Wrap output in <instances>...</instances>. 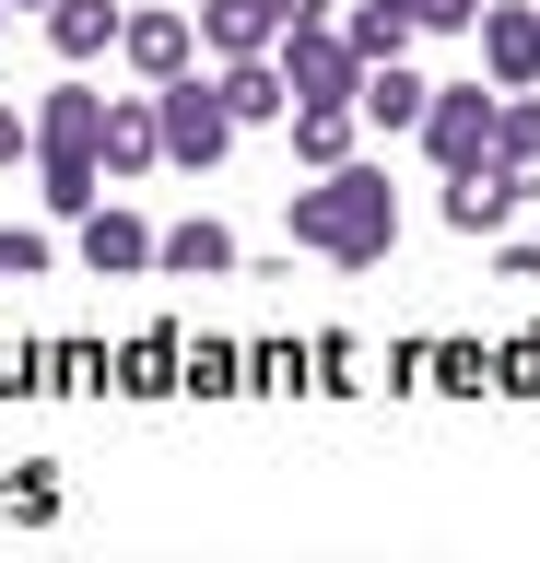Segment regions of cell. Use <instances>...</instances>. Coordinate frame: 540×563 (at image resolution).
I'll use <instances>...</instances> for the list:
<instances>
[{"instance_id":"6da1fadb","label":"cell","mask_w":540,"mask_h":563,"mask_svg":"<svg viewBox=\"0 0 540 563\" xmlns=\"http://www.w3.org/2000/svg\"><path fill=\"white\" fill-rule=\"evenodd\" d=\"M283 223H294V246L306 258H329V271H376L399 246V188H388V165H329V176H306L283 200Z\"/></svg>"},{"instance_id":"7a4b0ae2","label":"cell","mask_w":540,"mask_h":563,"mask_svg":"<svg viewBox=\"0 0 540 563\" xmlns=\"http://www.w3.org/2000/svg\"><path fill=\"white\" fill-rule=\"evenodd\" d=\"M36 165H47V211H95L107 200V95L59 82L36 106Z\"/></svg>"},{"instance_id":"3957f363","label":"cell","mask_w":540,"mask_h":563,"mask_svg":"<svg viewBox=\"0 0 540 563\" xmlns=\"http://www.w3.org/2000/svg\"><path fill=\"white\" fill-rule=\"evenodd\" d=\"M153 130H165V165H223V153H235V118H223L212 70H177V82H153Z\"/></svg>"},{"instance_id":"277c9868","label":"cell","mask_w":540,"mask_h":563,"mask_svg":"<svg viewBox=\"0 0 540 563\" xmlns=\"http://www.w3.org/2000/svg\"><path fill=\"white\" fill-rule=\"evenodd\" d=\"M411 141H423L447 176H459V165H482V153H494V82H434V95H423V118H411Z\"/></svg>"},{"instance_id":"5b68a950","label":"cell","mask_w":540,"mask_h":563,"mask_svg":"<svg viewBox=\"0 0 540 563\" xmlns=\"http://www.w3.org/2000/svg\"><path fill=\"white\" fill-rule=\"evenodd\" d=\"M271 59H283V95L294 106H318V95L353 106V82H364V59H353V35H341V24H283V35H271Z\"/></svg>"},{"instance_id":"8992f818","label":"cell","mask_w":540,"mask_h":563,"mask_svg":"<svg viewBox=\"0 0 540 563\" xmlns=\"http://www.w3.org/2000/svg\"><path fill=\"white\" fill-rule=\"evenodd\" d=\"M470 35H482V70H494V95L540 82V12H529V0H482V12H470Z\"/></svg>"},{"instance_id":"52a82bcc","label":"cell","mask_w":540,"mask_h":563,"mask_svg":"<svg viewBox=\"0 0 540 563\" xmlns=\"http://www.w3.org/2000/svg\"><path fill=\"white\" fill-rule=\"evenodd\" d=\"M517 200H529V176L482 153V165L447 176V235H505V211H517Z\"/></svg>"},{"instance_id":"ba28073f","label":"cell","mask_w":540,"mask_h":563,"mask_svg":"<svg viewBox=\"0 0 540 563\" xmlns=\"http://www.w3.org/2000/svg\"><path fill=\"white\" fill-rule=\"evenodd\" d=\"M118 59L142 82H177V70H200V24L188 12H118Z\"/></svg>"},{"instance_id":"9c48e42d","label":"cell","mask_w":540,"mask_h":563,"mask_svg":"<svg viewBox=\"0 0 540 563\" xmlns=\"http://www.w3.org/2000/svg\"><path fill=\"white\" fill-rule=\"evenodd\" d=\"M82 271H95V282L153 271V223H142V211H118V200H95V211H82Z\"/></svg>"},{"instance_id":"30bf717a","label":"cell","mask_w":540,"mask_h":563,"mask_svg":"<svg viewBox=\"0 0 540 563\" xmlns=\"http://www.w3.org/2000/svg\"><path fill=\"white\" fill-rule=\"evenodd\" d=\"M212 95H223V118H235V130H271V118H283V59H271V47H258V59H212Z\"/></svg>"},{"instance_id":"8fae6325","label":"cell","mask_w":540,"mask_h":563,"mask_svg":"<svg viewBox=\"0 0 540 563\" xmlns=\"http://www.w3.org/2000/svg\"><path fill=\"white\" fill-rule=\"evenodd\" d=\"M283 130H294V165L329 176V165H353V130H364V118L341 95H318V106H283Z\"/></svg>"},{"instance_id":"7c38bea8","label":"cell","mask_w":540,"mask_h":563,"mask_svg":"<svg viewBox=\"0 0 540 563\" xmlns=\"http://www.w3.org/2000/svg\"><path fill=\"white\" fill-rule=\"evenodd\" d=\"M423 95H434V82H423L411 59H364V82H353V118H364V130H411V118H423Z\"/></svg>"},{"instance_id":"4fadbf2b","label":"cell","mask_w":540,"mask_h":563,"mask_svg":"<svg viewBox=\"0 0 540 563\" xmlns=\"http://www.w3.org/2000/svg\"><path fill=\"white\" fill-rule=\"evenodd\" d=\"M153 271H177V282H223V271H235V235H223L212 211H188V223H165V235H153Z\"/></svg>"},{"instance_id":"5bb4252c","label":"cell","mask_w":540,"mask_h":563,"mask_svg":"<svg viewBox=\"0 0 540 563\" xmlns=\"http://www.w3.org/2000/svg\"><path fill=\"white\" fill-rule=\"evenodd\" d=\"M188 24H200V47H212V59H258V47L283 35V12H271V0H200Z\"/></svg>"},{"instance_id":"9a60e30c","label":"cell","mask_w":540,"mask_h":563,"mask_svg":"<svg viewBox=\"0 0 540 563\" xmlns=\"http://www.w3.org/2000/svg\"><path fill=\"white\" fill-rule=\"evenodd\" d=\"M118 12H130V0H47V47H59L71 70H95L118 47Z\"/></svg>"},{"instance_id":"2e32d148","label":"cell","mask_w":540,"mask_h":563,"mask_svg":"<svg viewBox=\"0 0 540 563\" xmlns=\"http://www.w3.org/2000/svg\"><path fill=\"white\" fill-rule=\"evenodd\" d=\"M153 165H165L153 95H107V176H153Z\"/></svg>"},{"instance_id":"e0dca14e","label":"cell","mask_w":540,"mask_h":563,"mask_svg":"<svg viewBox=\"0 0 540 563\" xmlns=\"http://www.w3.org/2000/svg\"><path fill=\"white\" fill-rule=\"evenodd\" d=\"M494 165L540 176V82H517V95H494Z\"/></svg>"},{"instance_id":"ac0fdd59","label":"cell","mask_w":540,"mask_h":563,"mask_svg":"<svg viewBox=\"0 0 540 563\" xmlns=\"http://www.w3.org/2000/svg\"><path fill=\"white\" fill-rule=\"evenodd\" d=\"M353 59H411V12H399V0H353Z\"/></svg>"},{"instance_id":"d6986e66","label":"cell","mask_w":540,"mask_h":563,"mask_svg":"<svg viewBox=\"0 0 540 563\" xmlns=\"http://www.w3.org/2000/svg\"><path fill=\"white\" fill-rule=\"evenodd\" d=\"M47 258H59V246H47L36 223H0V282H47Z\"/></svg>"},{"instance_id":"ffe728a7","label":"cell","mask_w":540,"mask_h":563,"mask_svg":"<svg viewBox=\"0 0 540 563\" xmlns=\"http://www.w3.org/2000/svg\"><path fill=\"white\" fill-rule=\"evenodd\" d=\"M399 12H411V35H470L482 0H399Z\"/></svg>"},{"instance_id":"44dd1931","label":"cell","mask_w":540,"mask_h":563,"mask_svg":"<svg viewBox=\"0 0 540 563\" xmlns=\"http://www.w3.org/2000/svg\"><path fill=\"white\" fill-rule=\"evenodd\" d=\"M24 153H36V106L0 95V165H24Z\"/></svg>"},{"instance_id":"7402d4cb","label":"cell","mask_w":540,"mask_h":563,"mask_svg":"<svg viewBox=\"0 0 540 563\" xmlns=\"http://www.w3.org/2000/svg\"><path fill=\"white\" fill-rule=\"evenodd\" d=\"M283 24H341V0H271Z\"/></svg>"},{"instance_id":"603a6c76","label":"cell","mask_w":540,"mask_h":563,"mask_svg":"<svg viewBox=\"0 0 540 563\" xmlns=\"http://www.w3.org/2000/svg\"><path fill=\"white\" fill-rule=\"evenodd\" d=\"M24 12H47V0H24Z\"/></svg>"}]
</instances>
